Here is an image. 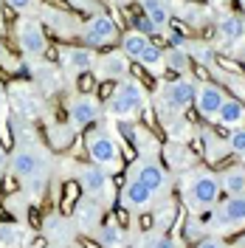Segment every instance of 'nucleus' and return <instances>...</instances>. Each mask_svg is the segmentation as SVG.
<instances>
[{"label": "nucleus", "mask_w": 245, "mask_h": 248, "mask_svg": "<svg viewBox=\"0 0 245 248\" xmlns=\"http://www.w3.org/2000/svg\"><path fill=\"white\" fill-rule=\"evenodd\" d=\"M6 167L12 170V175H15L20 184L26 186V192H29L34 201L46 192L51 158H48V153L43 150V144L37 141V136L31 130H26V139L17 136V147L12 150Z\"/></svg>", "instance_id": "nucleus-1"}, {"label": "nucleus", "mask_w": 245, "mask_h": 248, "mask_svg": "<svg viewBox=\"0 0 245 248\" xmlns=\"http://www.w3.org/2000/svg\"><path fill=\"white\" fill-rule=\"evenodd\" d=\"M133 29H136L138 34H147V37H150V34H158V29H155L147 17H138L136 23H133Z\"/></svg>", "instance_id": "nucleus-35"}, {"label": "nucleus", "mask_w": 245, "mask_h": 248, "mask_svg": "<svg viewBox=\"0 0 245 248\" xmlns=\"http://www.w3.org/2000/svg\"><path fill=\"white\" fill-rule=\"evenodd\" d=\"M144 105H147V91H144V85L127 77L113 88V93H110L107 116H113V119H138L141 110H144Z\"/></svg>", "instance_id": "nucleus-3"}, {"label": "nucleus", "mask_w": 245, "mask_h": 248, "mask_svg": "<svg viewBox=\"0 0 245 248\" xmlns=\"http://www.w3.org/2000/svg\"><path fill=\"white\" fill-rule=\"evenodd\" d=\"M189 54L186 51H178V48H169L164 51V62H167L169 71H178V74H189Z\"/></svg>", "instance_id": "nucleus-29"}, {"label": "nucleus", "mask_w": 245, "mask_h": 248, "mask_svg": "<svg viewBox=\"0 0 245 248\" xmlns=\"http://www.w3.org/2000/svg\"><path fill=\"white\" fill-rule=\"evenodd\" d=\"M15 34H17V46L23 48V54L31 57V60H40L48 48L46 31L40 26V20L34 17H20L15 23Z\"/></svg>", "instance_id": "nucleus-8"}, {"label": "nucleus", "mask_w": 245, "mask_h": 248, "mask_svg": "<svg viewBox=\"0 0 245 248\" xmlns=\"http://www.w3.org/2000/svg\"><path fill=\"white\" fill-rule=\"evenodd\" d=\"M169 43H172V48H178V51H186V48H189L186 37H184V34H178V31H172V34H169Z\"/></svg>", "instance_id": "nucleus-36"}, {"label": "nucleus", "mask_w": 245, "mask_h": 248, "mask_svg": "<svg viewBox=\"0 0 245 248\" xmlns=\"http://www.w3.org/2000/svg\"><path fill=\"white\" fill-rule=\"evenodd\" d=\"M48 248H62V246H48Z\"/></svg>", "instance_id": "nucleus-42"}, {"label": "nucleus", "mask_w": 245, "mask_h": 248, "mask_svg": "<svg viewBox=\"0 0 245 248\" xmlns=\"http://www.w3.org/2000/svg\"><path fill=\"white\" fill-rule=\"evenodd\" d=\"M231 248H245V237H243V240H237V243H234Z\"/></svg>", "instance_id": "nucleus-39"}, {"label": "nucleus", "mask_w": 245, "mask_h": 248, "mask_svg": "<svg viewBox=\"0 0 245 248\" xmlns=\"http://www.w3.org/2000/svg\"><path fill=\"white\" fill-rule=\"evenodd\" d=\"M217 34H220V43L229 51L245 46V17L237 12H226L217 23Z\"/></svg>", "instance_id": "nucleus-14"}, {"label": "nucleus", "mask_w": 245, "mask_h": 248, "mask_svg": "<svg viewBox=\"0 0 245 248\" xmlns=\"http://www.w3.org/2000/svg\"><path fill=\"white\" fill-rule=\"evenodd\" d=\"M229 150L237 155H245V127H234L229 133Z\"/></svg>", "instance_id": "nucleus-33"}, {"label": "nucleus", "mask_w": 245, "mask_h": 248, "mask_svg": "<svg viewBox=\"0 0 245 248\" xmlns=\"http://www.w3.org/2000/svg\"><path fill=\"white\" fill-rule=\"evenodd\" d=\"M150 48V37L147 34H138L136 29H130L127 34H122V54L127 57V60H136Z\"/></svg>", "instance_id": "nucleus-25"}, {"label": "nucleus", "mask_w": 245, "mask_h": 248, "mask_svg": "<svg viewBox=\"0 0 245 248\" xmlns=\"http://www.w3.org/2000/svg\"><path fill=\"white\" fill-rule=\"evenodd\" d=\"M6 110H9V96L0 88V119H6Z\"/></svg>", "instance_id": "nucleus-37"}, {"label": "nucleus", "mask_w": 245, "mask_h": 248, "mask_svg": "<svg viewBox=\"0 0 245 248\" xmlns=\"http://www.w3.org/2000/svg\"><path fill=\"white\" fill-rule=\"evenodd\" d=\"M130 175H133L136 181H141L147 189H153L155 195H158V192H167V186H169V172L155 155L138 158L136 164H133V172H130Z\"/></svg>", "instance_id": "nucleus-9"}, {"label": "nucleus", "mask_w": 245, "mask_h": 248, "mask_svg": "<svg viewBox=\"0 0 245 248\" xmlns=\"http://www.w3.org/2000/svg\"><path fill=\"white\" fill-rule=\"evenodd\" d=\"M6 164H9V158H6V153H3V144H0V175H3V170H6Z\"/></svg>", "instance_id": "nucleus-38"}, {"label": "nucleus", "mask_w": 245, "mask_h": 248, "mask_svg": "<svg viewBox=\"0 0 245 248\" xmlns=\"http://www.w3.org/2000/svg\"><path fill=\"white\" fill-rule=\"evenodd\" d=\"M99 116H102V102L93 93H79L68 105V119L74 127H88V124L99 122Z\"/></svg>", "instance_id": "nucleus-12"}, {"label": "nucleus", "mask_w": 245, "mask_h": 248, "mask_svg": "<svg viewBox=\"0 0 245 248\" xmlns=\"http://www.w3.org/2000/svg\"><path fill=\"white\" fill-rule=\"evenodd\" d=\"M220 181L212 170L198 167V170H189L181 181V198H184L189 215H200L206 209H214L220 201Z\"/></svg>", "instance_id": "nucleus-2"}, {"label": "nucleus", "mask_w": 245, "mask_h": 248, "mask_svg": "<svg viewBox=\"0 0 245 248\" xmlns=\"http://www.w3.org/2000/svg\"><path fill=\"white\" fill-rule=\"evenodd\" d=\"M186 54H189V57H195L198 62H203V65H212V62H214V51H212L209 46H200V43L189 46V48H186Z\"/></svg>", "instance_id": "nucleus-31"}, {"label": "nucleus", "mask_w": 245, "mask_h": 248, "mask_svg": "<svg viewBox=\"0 0 245 248\" xmlns=\"http://www.w3.org/2000/svg\"><path fill=\"white\" fill-rule=\"evenodd\" d=\"M96 237H99V246L102 248H127V243H130L127 232H124L119 223H113V220L105 223V226H99Z\"/></svg>", "instance_id": "nucleus-24"}, {"label": "nucleus", "mask_w": 245, "mask_h": 248, "mask_svg": "<svg viewBox=\"0 0 245 248\" xmlns=\"http://www.w3.org/2000/svg\"><path fill=\"white\" fill-rule=\"evenodd\" d=\"M34 79H37V85L43 88V93H54L57 88H60V77H57V71L51 68V65H40L37 71H34Z\"/></svg>", "instance_id": "nucleus-30"}, {"label": "nucleus", "mask_w": 245, "mask_h": 248, "mask_svg": "<svg viewBox=\"0 0 245 248\" xmlns=\"http://www.w3.org/2000/svg\"><path fill=\"white\" fill-rule=\"evenodd\" d=\"M136 248H181L175 243V237H169L167 232H150L138 237Z\"/></svg>", "instance_id": "nucleus-28"}, {"label": "nucleus", "mask_w": 245, "mask_h": 248, "mask_svg": "<svg viewBox=\"0 0 245 248\" xmlns=\"http://www.w3.org/2000/svg\"><path fill=\"white\" fill-rule=\"evenodd\" d=\"M6 96H9V105L17 110V116L23 122H31V119L40 116V99L31 93V88H26V85H12Z\"/></svg>", "instance_id": "nucleus-15"}, {"label": "nucleus", "mask_w": 245, "mask_h": 248, "mask_svg": "<svg viewBox=\"0 0 245 248\" xmlns=\"http://www.w3.org/2000/svg\"><path fill=\"white\" fill-rule=\"evenodd\" d=\"M214 122L220 124V127H226V130L243 127V124H245V108H243V102H237V99L226 96V102H223L220 113L214 116Z\"/></svg>", "instance_id": "nucleus-21"}, {"label": "nucleus", "mask_w": 245, "mask_h": 248, "mask_svg": "<svg viewBox=\"0 0 245 248\" xmlns=\"http://www.w3.org/2000/svg\"><path fill=\"white\" fill-rule=\"evenodd\" d=\"M119 29L107 15H93L85 26H82V43L88 48H105L110 43H116Z\"/></svg>", "instance_id": "nucleus-10"}, {"label": "nucleus", "mask_w": 245, "mask_h": 248, "mask_svg": "<svg viewBox=\"0 0 245 248\" xmlns=\"http://www.w3.org/2000/svg\"><path fill=\"white\" fill-rule=\"evenodd\" d=\"M155 198H158V195H155L153 189H147V186L141 184V181H136L133 175L127 178V184H124V189H122V203L127 209H133V212H147L155 203Z\"/></svg>", "instance_id": "nucleus-16"}, {"label": "nucleus", "mask_w": 245, "mask_h": 248, "mask_svg": "<svg viewBox=\"0 0 245 248\" xmlns=\"http://www.w3.org/2000/svg\"><path fill=\"white\" fill-rule=\"evenodd\" d=\"M141 12L158 31L167 29L169 20H172V9H169L167 0H141Z\"/></svg>", "instance_id": "nucleus-23"}, {"label": "nucleus", "mask_w": 245, "mask_h": 248, "mask_svg": "<svg viewBox=\"0 0 245 248\" xmlns=\"http://www.w3.org/2000/svg\"><path fill=\"white\" fill-rule=\"evenodd\" d=\"M223 102H226V91L214 85V82H200L198 88H195V108H198L200 119H206V122H214V116L220 113L223 108Z\"/></svg>", "instance_id": "nucleus-11"}, {"label": "nucleus", "mask_w": 245, "mask_h": 248, "mask_svg": "<svg viewBox=\"0 0 245 248\" xmlns=\"http://www.w3.org/2000/svg\"><path fill=\"white\" fill-rule=\"evenodd\" d=\"M96 71H99L102 79H116V82H122V79L130 77V60L124 57L122 48H119V51H110L105 57H99V60H96Z\"/></svg>", "instance_id": "nucleus-17"}, {"label": "nucleus", "mask_w": 245, "mask_h": 248, "mask_svg": "<svg viewBox=\"0 0 245 248\" xmlns=\"http://www.w3.org/2000/svg\"><path fill=\"white\" fill-rule=\"evenodd\" d=\"M85 150L91 155V161L96 167H102V170L113 175V172H122L124 167V158H122V147H119V141L113 139V133L105 130V127H96L88 133V139H85Z\"/></svg>", "instance_id": "nucleus-4"}, {"label": "nucleus", "mask_w": 245, "mask_h": 248, "mask_svg": "<svg viewBox=\"0 0 245 248\" xmlns=\"http://www.w3.org/2000/svg\"><path fill=\"white\" fill-rule=\"evenodd\" d=\"M217 181H220V192H226V195H243L245 192V167L231 164V167H226L217 175Z\"/></svg>", "instance_id": "nucleus-22"}, {"label": "nucleus", "mask_w": 245, "mask_h": 248, "mask_svg": "<svg viewBox=\"0 0 245 248\" xmlns=\"http://www.w3.org/2000/svg\"><path fill=\"white\" fill-rule=\"evenodd\" d=\"M102 215H105V212H102V203L85 195V198L74 206V215H71V220H74L77 232L96 234V232H99V226H102Z\"/></svg>", "instance_id": "nucleus-13"}, {"label": "nucleus", "mask_w": 245, "mask_h": 248, "mask_svg": "<svg viewBox=\"0 0 245 248\" xmlns=\"http://www.w3.org/2000/svg\"><path fill=\"white\" fill-rule=\"evenodd\" d=\"M237 3H240V6H243V12H245V0H237Z\"/></svg>", "instance_id": "nucleus-41"}, {"label": "nucleus", "mask_w": 245, "mask_h": 248, "mask_svg": "<svg viewBox=\"0 0 245 248\" xmlns=\"http://www.w3.org/2000/svg\"><path fill=\"white\" fill-rule=\"evenodd\" d=\"M198 248H231L223 237H217V234H206L203 240H198Z\"/></svg>", "instance_id": "nucleus-34"}, {"label": "nucleus", "mask_w": 245, "mask_h": 248, "mask_svg": "<svg viewBox=\"0 0 245 248\" xmlns=\"http://www.w3.org/2000/svg\"><path fill=\"white\" fill-rule=\"evenodd\" d=\"M6 3H9V6H12L20 17H31L37 9H40V6H43L40 0H6Z\"/></svg>", "instance_id": "nucleus-32"}, {"label": "nucleus", "mask_w": 245, "mask_h": 248, "mask_svg": "<svg viewBox=\"0 0 245 248\" xmlns=\"http://www.w3.org/2000/svg\"><path fill=\"white\" fill-rule=\"evenodd\" d=\"M138 65H144V68H147L150 74H155V77H158V74H164V71H167V62H164V48L150 43V48L138 57Z\"/></svg>", "instance_id": "nucleus-26"}, {"label": "nucleus", "mask_w": 245, "mask_h": 248, "mask_svg": "<svg viewBox=\"0 0 245 248\" xmlns=\"http://www.w3.org/2000/svg\"><path fill=\"white\" fill-rule=\"evenodd\" d=\"M245 229V192L243 195H226L209 215V234H234Z\"/></svg>", "instance_id": "nucleus-5"}, {"label": "nucleus", "mask_w": 245, "mask_h": 248, "mask_svg": "<svg viewBox=\"0 0 245 248\" xmlns=\"http://www.w3.org/2000/svg\"><path fill=\"white\" fill-rule=\"evenodd\" d=\"M60 57H62V65L74 74H85V71H93L96 68V54L93 48H60Z\"/></svg>", "instance_id": "nucleus-19"}, {"label": "nucleus", "mask_w": 245, "mask_h": 248, "mask_svg": "<svg viewBox=\"0 0 245 248\" xmlns=\"http://www.w3.org/2000/svg\"><path fill=\"white\" fill-rule=\"evenodd\" d=\"M77 181L82 186V192L93 198V201H99L102 206H107L113 203V184H110V175L102 167H96V164H85V167H79L77 170Z\"/></svg>", "instance_id": "nucleus-7"}, {"label": "nucleus", "mask_w": 245, "mask_h": 248, "mask_svg": "<svg viewBox=\"0 0 245 248\" xmlns=\"http://www.w3.org/2000/svg\"><path fill=\"white\" fill-rule=\"evenodd\" d=\"M31 232L23 223H0V248H29Z\"/></svg>", "instance_id": "nucleus-20"}, {"label": "nucleus", "mask_w": 245, "mask_h": 248, "mask_svg": "<svg viewBox=\"0 0 245 248\" xmlns=\"http://www.w3.org/2000/svg\"><path fill=\"white\" fill-rule=\"evenodd\" d=\"M167 158L172 170H189L195 164V155L186 150V144H167Z\"/></svg>", "instance_id": "nucleus-27"}, {"label": "nucleus", "mask_w": 245, "mask_h": 248, "mask_svg": "<svg viewBox=\"0 0 245 248\" xmlns=\"http://www.w3.org/2000/svg\"><path fill=\"white\" fill-rule=\"evenodd\" d=\"M3 57H6V51H3V46H0V60H3Z\"/></svg>", "instance_id": "nucleus-40"}, {"label": "nucleus", "mask_w": 245, "mask_h": 248, "mask_svg": "<svg viewBox=\"0 0 245 248\" xmlns=\"http://www.w3.org/2000/svg\"><path fill=\"white\" fill-rule=\"evenodd\" d=\"M192 102H195V85L189 79H169L155 93V108L164 116H184Z\"/></svg>", "instance_id": "nucleus-6"}, {"label": "nucleus", "mask_w": 245, "mask_h": 248, "mask_svg": "<svg viewBox=\"0 0 245 248\" xmlns=\"http://www.w3.org/2000/svg\"><path fill=\"white\" fill-rule=\"evenodd\" d=\"M43 232H46V237H51L57 246H71L74 237H77V226H74L71 217H65V215H48L46 223H43Z\"/></svg>", "instance_id": "nucleus-18"}]
</instances>
